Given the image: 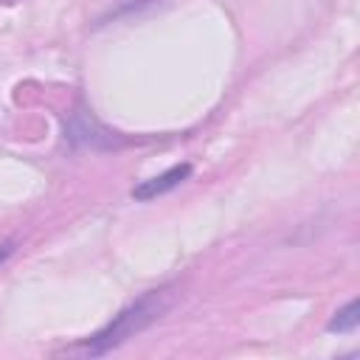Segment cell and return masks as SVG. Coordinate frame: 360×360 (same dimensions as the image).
<instances>
[{
    "label": "cell",
    "instance_id": "obj_1",
    "mask_svg": "<svg viewBox=\"0 0 360 360\" xmlns=\"http://www.w3.org/2000/svg\"><path fill=\"white\" fill-rule=\"evenodd\" d=\"M172 301H174V290L172 287H158V290L143 292L141 298H135L132 304H127L118 315H112V321L107 326H101L93 338H87L84 346H82V352L90 354V357H98V354L112 352L115 346H121L124 340L135 338L149 323H155L172 307Z\"/></svg>",
    "mask_w": 360,
    "mask_h": 360
},
{
    "label": "cell",
    "instance_id": "obj_2",
    "mask_svg": "<svg viewBox=\"0 0 360 360\" xmlns=\"http://www.w3.org/2000/svg\"><path fill=\"white\" fill-rule=\"evenodd\" d=\"M65 138L73 146H84V149H118V146H124V138L118 132L107 129L104 124H98L84 110L70 112V118L65 124Z\"/></svg>",
    "mask_w": 360,
    "mask_h": 360
},
{
    "label": "cell",
    "instance_id": "obj_3",
    "mask_svg": "<svg viewBox=\"0 0 360 360\" xmlns=\"http://www.w3.org/2000/svg\"><path fill=\"white\" fill-rule=\"evenodd\" d=\"M188 174H191V163H177V166H172V169H166V172H160V174H155V177L138 183V186L132 188V197L141 200V202L155 200V197H160V194L177 188Z\"/></svg>",
    "mask_w": 360,
    "mask_h": 360
},
{
    "label": "cell",
    "instance_id": "obj_4",
    "mask_svg": "<svg viewBox=\"0 0 360 360\" xmlns=\"http://www.w3.org/2000/svg\"><path fill=\"white\" fill-rule=\"evenodd\" d=\"M357 323H360L357 301H349V304H343V307L335 312V318L329 321V332H354Z\"/></svg>",
    "mask_w": 360,
    "mask_h": 360
},
{
    "label": "cell",
    "instance_id": "obj_5",
    "mask_svg": "<svg viewBox=\"0 0 360 360\" xmlns=\"http://www.w3.org/2000/svg\"><path fill=\"white\" fill-rule=\"evenodd\" d=\"M158 0H121V6L112 11V17H121V14H129L132 8H141V6H152Z\"/></svg>",
    "mask_w": 360,
    "mask_h": 360
},
{
    "label": "cell",
    "instance_id": "obj_6",
    "mask_svg": "<svg viewBox=\"0 0 360 360\" xmlns=\"http://www.w3.org/2000/svg\"><path fill=\"white\" fill-rule=\"evenodd\" d=\"M8 256H11V245H0V264H3Z\"/></svg>",
    "mask_w": 360,
    "mask_h": 360
}]
</instances>
